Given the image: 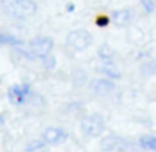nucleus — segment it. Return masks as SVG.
Returning a JSON list of instances; mask_svg holds the SVG:
<instances>
[{"mask_svg": "<svg viewBox=\"0 0 156 152\" xmlns=\"http://www.w3.org/2000/svg\"><path fill=\"white\" fill-rule=\"evenodd\" d=\"M142 72H145L147 75H156V61H147L142 67H141Z\"/></svg>", "mask_w": 156, "mask_h": 152, "instance_id": "2eb2a0df", "label": "nucleus"}, {"mask_svg": "<svg viewBox=\"0 0 156 152\" xmlns=\"http://www.w3.org/2000/svg\"><path fill=\"white\" fill-rule=\"evenodd\" d=\"M99 70L106 75V78H111V79H120L121 78V73L120 70L111 62V61H103L100 66H99Z\"/></svg>", "mask_w": 156, "mask_h": 152, "instance_id": "6e6552de", "label": "nucleus"}, {"mask_svg": "<svg viewBox=\"0 0 156 152\" xmlns=\"http://www.w3.org/2000/svg\"><path fill=\"white\" fill-rule=\"evenodd\" d=\"M99 56H100L103 61H111V58L114 56V50H112L108 44H102L100 49H99Z\"/></svg>", "mask_w": 156, "mask_h": 152, "instance_id": "ddd939ff", "label": "nucleus"}, {"mask_svg": "<svg viewBox=\"0 0 156 152\" xmlns=\"http://www.w3.org/2000/svg\"><path fill=\"white\" fill-rule=\"evenodd\" d=\"M0 44L6 46H23V40L12 34H0Z\"/></svg>", "mask_w": 156, "mask_h": 152, "instance_id": "9d476101", "label": "nucleus"}, {"mask_svg": "<svg viewBox=\"0 0 156 152\" xmlns=\"http://www.w3.org/2000/svg\"><path fill=\"white\" fill-rule=\"evenodd\" d=\"M2 9L6 15L14 19H26L37 12V3L32 0H6L2 2Z\"/></svg>", "mask_w": 156, "mask_h": 152, "instance_id": "f257e3e1", "label": "nucleus"}, {"mask_svg": "<svg viewBox=\"0 0 156 152\" xmlns=\"http://www.w3.org/2000/svg\"><path fill=\"white\" fill-rule=\"evenodd\" d=\"M93 43V37L86 29H76L68 34L67 44L71 46L74 50H85Z\"/></svg>", "mask_w": 156, "mask_h": 152, "instance_id": "20e7f679", "label": "nucleus"}, {"mask_svg": "<svg viewBox=\"0 0 156 152\" xmlns=\"http://www.w3.org/2000/svg\"><path fill=\"white\" fill-rule=\"evenodd\" d=\"M120 143H121L120 138H117V137H108V138H105L102 141V149L103 150H114V149L120 147Z\"/></svg>", "mask_w": 156, "mask_h": 152, "instance_id": "f8f14e48", "label": "nucleus"}, {"mask_svg": "<svg viewBox=\"0 0 156 152\" xmlns=\"http://www.w3.org/2000/svg\"><path fill=\"white\" fill-rule=\"evenodd\" d=\"M139 144L147 150H156V137L154 135H142L139 138Z\"/></svg>", "mask_w": 156, "mask_h": 152, "instance_id": "9b49d317", "label": "nucleus"}, {"mask_svg": "<svg viewBox=\"0 0 156 152\" xmlns=\"http://www.w3.org/2000/svg\"><path fill=\"white\" fill-rule=\"evenodd\" d=\"M46 146V143L43 140H34V141H29L28 146H26V150L28 152H35V150H40Z\"/></svg>", "mask_w": 156, "mask_h": 152, "instance_id": "4468645a", "label": "nucleus"}, {"mask_svg": "<svg viewBox=\"0 0 156 152\" xmlns=\"http://www.w3.org/2000/svg\"><path fill=\"white\" fill-rule=\"evenodd\" d=\"M53 49V40L50 37H37L29 43V53L34 58H47Z\"/></svg>", "mask_w": 156, "mask_h": 152, "instance_id": "7ed1b4c3", "label": "nucleus"}, {"mask_svg": "<svg viewBox=\"0 0 156 152\" xmlns=\"http://www.w3.org/2000/svg\"><path fill=\"white\" fill-rule=\"evenodd\" d=\"M80 128L86 137H99L105 131V119L99 113L88 114L86 117H83Z\"/></svg>", "mask_w": 156, "mask_h": 152, "instance_id": "f03ea898", "label": "nucleus"}, {"mask_svg": "<svg viewBox=\"0 0 156 152\" xmlns=\"http://www.w3.org/2000/svg\"><path fill=\"white\" fill-rule=\"evenodd\" d=\"M29 93V85H12L8 91L11 102L14 103H23L28 97Z\"/></svg>", "mask_w": 156, "mask_h": 152, "instance_id": "423d86ee", "label": "nucleus"}, {"mask_svg": "<svg viewBox=\"0 0 156 152\" xmlns=\"http://www.w3.org/2000/svg\"><path fill=\"white\" fill-rule=\"evenodd\" d=\"M142 8L147 11V12H153L154 11V8H156V3L153 2V0H142Z\"/></svg>", "mask_w": 156, "mask_h": 152, "instance_id": "dca6fc26", "label": "nucleus"}, {"mask_svg": "<svg viewBox=\"0 0 156 152\" xmlns=\"http://www.w3.org/2000/svg\"><path fill=\"white\" fill-rule=\"evenodd\" d=\"M43 138H44V143L58 144V143L65 141L67 132L62 131L61 128H47V129L44 131V134H43Z\"/></svg>", "mask_w": 156, "mask_h": 152, "instance_id": "39448f33", "label": "nucleus"}, {"mask_svg": "<svg viewBox=\"0 0 156 152\" xmlns=\"http://www.w3.org/2000/svg\"><path fill=\"white\" fill-rule=\"evenodd\" d=\"M130 20H132V11L129 9H120L112 14V22L117 26H126L130 23Z\"/></svg>", "mask_w": 156, "mask_h": 152, "instance_id": "1a4fd4ad", "label": "nucleus"}, {"mask_svg": "<svg viewBox=\"0 0 156 152\" xmlns=\"http://www.w3.org/2000/svg\"><path fill=\"white\" fill-rule=\"evenodd\" d=\"M114 82L112 81H109V79H94L93 82H91V90L96 93V94H100V96H103V94H108V93H111L112 90H114Z\"/></svg>", "mask_w": 156, "mask_h": 152, "instance_id": "0eeeda50", "label": "nucleus"}, {"mask_svg": "<svg viewBox=\"0 0 156 152\" xmlns=\"http://www.w3.org/2000/svg\"><path fill=\"white\" fill-rule=\"evenodd\" d=\"M97 25L99 26H106L108 25V19L106 17H99L97 19Z\"/></svg>", "mask_w": 156, "mask_h": 152, "instance_id": "f3484780", "label": "nucleus"}]
</instances>
